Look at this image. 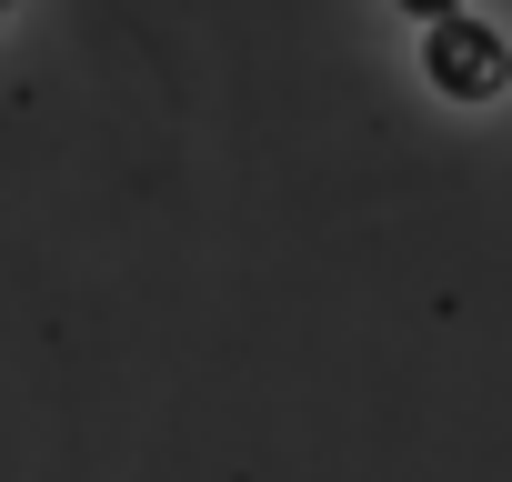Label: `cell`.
<instances>
[{"label": "cell", "instance_id": "1", "mask_svg": "<svg viewBox=\"0 0 512 482\" xmlns=\"http://www.w3.org/2000/svg\"><path fill=\"white\" fill-rule=\"evenodd\" d=\"M422 81L442 101H502L512 91V41L472 11H442V21H422Z\"/></svg>", "mask_w": 512, "mask_h": 482}, {"label": "cell", "instance_id": "2", "mask_svg": "<svg viewBox=\"0 0 512 482\" xmlns=\"http://www.w3.org/2000/svg\"><path fill=\"white\" fill-rule=\"evenodd\" d=\"M402 11H412V21H442V11H452V0H402Z\"/></svg>", "mask_w": 512, "mask_h": 482}, {"label": "cell", "instance_id": "3", "mask_svg": "<svg viewBox=\"0 0 512 482\" xmlns=\"http://www.w3.org/2000/svg\"><path fill=\"white\" fill-rule=\"evenodd\" d=\"M0 21H11V0H0Z\"/></svg>", "mask_w": 512, "mask_h": 482}]
</instances>
